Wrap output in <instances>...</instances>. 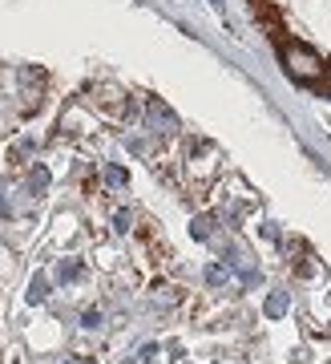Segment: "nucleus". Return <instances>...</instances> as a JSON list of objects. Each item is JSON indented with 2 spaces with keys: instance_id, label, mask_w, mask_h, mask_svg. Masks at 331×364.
Masks as SVG:
<instances>
[{
  "instance_id": "8",
  "label": "nucleus",
  "mask_w": 331,
  "mask_h": 364,
  "mask_svg": "<svg viewBox=\"0 0 331 364\" xmlns=\"http://www.w3.org/2000/svg\"><path fill=\"white\" fill-rule=\"evenodd\" d=\"M81 272H85V267H81L77 259H69V263L57 267V279H61V284H73V279H81Z\"/></svg>"
},
{
  "instance_id": "4",
  "label": "nucleus",
  "mask_w": 331,
  "mask_h": 364,
  "mask_svg": "<svg viewBox=\"0 0 331 364\" xmlns=\"http://www.w3.org/2000/svg\"><path fill=\"white\" fill-rule=\"evenodd\" d=\"M287 308H291V299H287V291H271V296H267V304H263V312H267L271 320H279V316L287 312Z\"/></svg>"
},
{
  "instance_id": "14",
  "label": "nucleus",
  "mask_w": 331,
  "mask_h": 364,
  "mask_svg": "<svg viewBox=\"0 0 331 364\" xmlns=\"http://www.w3.org/2000/svg\"><path fill=\"white\" fill-rule=\"evenodd\" d=\"M65 364H93V360H65Z\"/></svg>"
},
{
  "instance_id": "2",
  "label": "nucleus",
  "mask_w": 331,
  "mask_h": 364,
  "mask_svg": "<svg viewBox=\"0 0 331 364\" xmlns=\"http://www.w3.org/2000/svg\"><path fill=\"white\" fill-rule=\"evenodd\" d=\"M89 97H93V105H97L102 114H109L114 122H126V117H134V102H129V93L117 90V85H109V81L93 85Z\"/></svg>"
},
{
  "instance_id": "1",
  "label": "nucleus",
  "mask_w": 331,
  "mask_h": 364,
  "mask_svg": "<svg viewBox=\"0 0 331 364\" xmlns=\"http://www.w3.org/2000/svg\"><path fill=\"white\" fill-rule=\"evenodd\" d=\"M279 53H283L287 73H291L299 85H311L315 93H331V69L315 49H307V45H299V41H287Z\"/></svg>"
},
{
  "instance_id": "7",
  "label": "nucleus",
  "mask_w": 331,
  "mask_h": 364,
  "mask_svg": "<svg viewBox=\"0 0 331 364\" xmlns=\"http://www.w3.org/2000/svg\"><path fill=\"white\" fill-rule=\"evenodd\" d=\"M45 296H49V279H45V275H33V284H28V304H40Z\"/></svg>"
},
{
  "instance_id": "3",
  "label": "nucleus",
  "mask_w": 331,
  "mask_h": 364,
  "mask_svg": "<svg viewBox=\"0 0 331 364\" xmlns=\"http://www.w3.org/2000/svg\"><path fill=\"white\" fill-rule=\"evenodd\" d=\"M146 114H150V122H158L166 130H178V114H174L162 97H146Z\"/></svg>"
},
{
  "instance_id": "10",
  "label": "nucleus",
  "mask_w": 331,
  "mask_h": 364,
  "mask_svg": "<svg viewBox=\"0 0 331 364\" xmlns=\"http://www.w3.org/2000/svg\"><path fill=\"white\" fill-rule=\"evenodd\" d=\"M153 304H158V308H170V304H178V291H174V287H158Z\"/></svg>"
},
{
  "instance_id": "6",
  "label": "nucleus",
  "mask_w": 331,
  "mask_h": 364,
  "mask_svg": "<svg viewBox=\"0 0 331 364\" xmlns=\"http://www.w3.org/2000/svg\"><path fill=\"white\" fill-rule=\"evenodd\" d=\"M230 279V267L227 263H210V267H206V284L210 287H222Z\"/></svg>"
},
{
  "instance_id": "9",
  "label": "nucleus",
  "mask_w": 331,
  "mask_h": 364,
  "mask_svg": "<svg viewBox=\"0 0 331 364\" xmlns=\"http://www.w3.org/2000/svg\"><path fill=\"white\" fill-rule=\"evenodd\" d=\"M28 186H33V191L40 195V191L49 186V170H45V166H33V174H28Z\"/></svg>"
},
{
  "instance_id": "13",
  "label": "nucleus",
  "mask_w": 331,
  "mask_h": 364,
  "mask_svg": "<svg viewBox=\"0 0 331 364\" xmlns=\"http://www.w3.org/2000/svg\"><path fill=\"white\" fill-rule=\"evenodd\" d=\"M114 227H117V231H129V210H117V215H114Z\"/></svg>"
},
{
  "instance_id": "11",
  "label": "nucleus",
  "mask_w": 331,
  "mask_h": 364,
  "mask_svg": "<svg viewBox=\"0 0 331 364\" xmlns=\"http://www.w3.org/2000/svg\"><path fill=\"white\" fill-rule=\"evenodd\" d=\"M105 182H109V186H126V170L109 166V170H105Z\"/></svg>"
},
{
  "instance_id": "5",
  "label": "nucleus",
  "mask_w": 331,
  "mask_h": 364,
  "mask_svg": "<svg viewBox=\"0 0 331 364\" xmlns=\"http://www.w3.org/2000/svg\"><path fill=\"white\" fill-rule=\"evenodd\" d=\"M190 235L198 239V243H206V239L215 235V219H206V215H198V219L190 223Z\"/></svg>"
},
{
  "instance_id": "12",
  "label": "nucleus",
  "mask_w": 331,
  "mask_h": 364,
  "mask_svg": "<svg viewBox=\"0 0 331 364\" xmlns=\"http://www.w3.org/2000/svg\"><path fill=\"white\" fill-rule=\"evenodd\" d=\"M97 324H102V312H97V308L81 312V328H97Z\"/></svg>"
}]
</instances>
